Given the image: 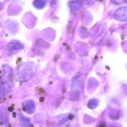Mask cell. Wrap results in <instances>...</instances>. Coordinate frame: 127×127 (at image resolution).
<instances>
[{
  "label": "cell",
  "instance_id": "cell-1",
  "mask_svg": "<svg viewBox=\"0 0 127 127\" xmlns=\"http://www.w3.org/2000/svg\"><path fill=\"white\" fill-rule=\"evenodd\" d=\"M43 0H35L34 2V6L37 8H40L43 7Z\"/></svg>",
  "mask_w": 127,
  "mask_h": 127
}]
</instances>
